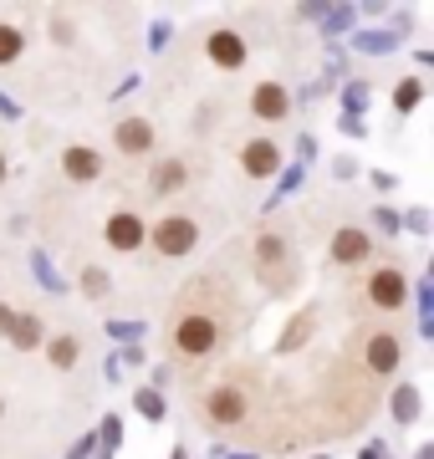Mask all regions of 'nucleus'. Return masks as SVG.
I'll list each match as a JSON object with an SVG mask.
<instances>
[{
  "instance_id": "f257e3e1",
  "label": "nucleus",
  "mask_w": 434,
  "mask_h": 459,
  "mask_svg": "<svg viewBox=\"0 0 434 459\" xmlns=\"http://www.w3.org/2000/svg\"><path fill=\"white\" fill-rule=\"evenodd\" d=\"M235 332V301L215 286V276L184 286L174 312H169V352L174 362H204L230 342Z\"/></svg>"
},
{
  "instance_id": "f03ea898",
  "label": "nucleus",
  "mask_w": 434,
  "mask_h": 459,
  "mask_svg": "<svg viewBox=\"0 0 434 459\" xmlns=\"http://www.w3.org/2000/svg\"><path fill=\"white\" fill-rule=\"evenodd\" d=\"M256 409H261V398H256L251 377H225V383H215V388L200 398L204 424L220 429V434H246Z\"/></svg>"
},
{
  "instance_id": "7ed1b4c3",
  "label": "nucleus",
  "mask_w": 434,
  "mask_h": 459,
  "mask_svg": "<svg viewBox=\"0 0 434 459\" xmlns=\"http://www.w3.org/2000/svg\"><path fill=\"white\" fill-rule=\"evenodd\" d=\"M149 246L164 255V261H179L189 250L200 246V220L195 214H164L159 225L149 230Z\"/></svg>"
},
{
  "instance_id": "20e7f679",
  "label": "nucleus",
  "mask_w": 434,
  "mask_h": 459,
  "mask_svg": "<svg viewBox=\"0 0 434 459\" xmlns=\"http://www.w3.org/2000/svg\"><path fill=\"white\" fill-rule=\"evenodd\" d=\"M256 276L266 281L271 291H286L291 286L297 265H291V246H286L282 235H261L256 240Z\"/></svg>"
},
{
  "instance_id": "39448f33",
  "label": "nucleus",
  "mask_w": 434,
  "mask_h": 459,
  "mask_svg": "<svg viewBox=\"0 0 434 459\" xmlns=\"http://www.w3.org/2000/svg\"><path fill=\"white\" fill-rule=\"evenodd\" d=\"M409 271L404 265H378L373 276H368V307L373 312H399L404 301H409Z\"/></svg>"
},
{
  "instance_id": "423d86ee",
  "label": "nucleus",
  "mask_w": 434,
  "mask_h": 459,
  "mask_svg": "<svg viewBox=\"0 0 434 459\" xmlns=\"http://www.w3.org/2000/svg\"><path fill=\"white\" fill-rule=\"evenodd\" d=\"M102 240H108L117 255H134V250L149 240V225H143V214L117 210V214H108V225H102Z\"/></svg>"
},
{
  "instance_id": "0eeeda50",
  "label": "nucleus",
  "mask_w": 434,
  "mask_h": 459,
  "mask_svg": "<svg viewBox=\"0 0 434 459\" xmlns=\"http://www.w3.org/2000/svg\"><path fill=\"white\" fill-rule=\"evenodd\" d=\"M404 362V342L394 337V332H373L363 342V368L373 377H394V368Z\"/></svg>"
},
{
  "instance_id": "6e6552de",
  "label": "nucleus",
  "mask_w": 434,
  "mask_h": 459,
  "mask_svg": "<svg viewBox=\"0 0 434 459\" xmlns=\"http://www.w3.org/2000/svg\"><path fill=\"white\" fill-rule=\"evenodd\" d=\"M204 51H210V62L220 72H240L246 66V36L235 31V26H220V31L204 36Z\"/></svg>"
},
{
  "instance_id": "1a4fd4ad",
  "label": "nucleus",
  "mask_w": 434,
  "mask_h": 459,
  "mask_svg": "<svg viewBox=\"0 0 434 459\" xmlns=\"http://www.w3.org/2000/svg\"><path fill=\"white\" fill-rule=\"evenodd\" d=\"M276 169H282L276 138H251V143L240 148V174H246V179H271Z\"/></svg>"
},
{
  "instance_id": "9d476101",
  "label": "nucleus",
  "mask_w": 434,
  "mask_h": 459,
  "mask_svg": "<svg viewBox=\"0 0 434 459\" xmlns=\"http://www.w3.org/2000/svg\"><path fill=\"white\" fill-rule=\"evenodd\" d=\"M251 117H261V123H282V117H291V92H286L282 82L251 87Z\"/></svg>"
},
{
  "instance_id": "9b49d317",
  "label": "nucleus",
  "mask_w": 434,
  "mask_h": 459,
  "mask_svg": "<svg viewBox=\"0 0 434 459\" xmlns=\"http://www.w3.org/2000/svg\"><path fill=\"white\" fill-rule=\"evenodd\" d=\"M113 143H117V153H128V159H149L153 153V123L149 117H123L117 133H113Z\"/></svg>"
},
{
  "instance_id": "f8f14e48",
  "label": "nucleus",
  "mask_w": 434,
  "mask_h": 459,
  "mask_svg": "<svg viewBox=\"0 0 434 459\" xmlns=\"http://www.w3.org/2000/svg\"><path fill=\"white\" fill-rule=\"evenodd\" d=\"M62 174H67L72 184L102 179V153H98V148H87V143H72L67 153H62Z\"/></svg>"
},
{
  "instance_id": "ddd939ff",
  "label": "nucleus",
  "mask_w": 434,
  "mask_h": 459,
  "mask_svg": "<svg viewBox=\"0 0 434 459\" xmlns=\"http://www.w3.org/2000/svg\"><path fill=\"white\" fill-rule=\"evenodd\" d=\"M368 255H373V240H368V230L343 225V230L333 235V261H337V265H363Z\"/></svg>"
},
{
  "instance_id": "4468645a",
  "label": "nucleus",
  "mask_w": 434,
  "mask_h": 459,
  "mask_svg": "<svg viewBox=\"0 0 434 459\" xmlns=\"http://www.w3.org/2000/svg\"><path fill=\"white\" fill-rule=\"evenodd\" d=\"M5 342L21 347V352H31V347L47 342V322H41L36 312H16V316H11V332H5Z\"/></svg>"
},
{
  "instance_id": "2eb2a0df",
  "label": "nucleus",
  "mask_w": 434,
  "mask_h": 459,
  "mask_svg": "<svg viewBox=\"0 0 434 459\" xmlns=\"http://www.w3.org/2000/svg\"><path fill=\"white\" fill-rule=\"evenodd\" d=\"M77 352H82V342H77V337H67V332L47 342V358H51V368H56V373H72V368H77Z\"/></svg>"
},
{
  "instance_id": "dca6fc26",
  "label": "nucleus",
  "mask_w": 434,
  "mask_h": 459,
  "mask_svg": "<svg viewBox=\"0 0 434 459\" xmlns=\"http://www.w3.org/2000/svg\"><path fill=\"white\" fill-rule=\"evenodd\" d=\"M388 409H394V424H414V419H419V388H414V383H399Z\"/></svg>"
},
{
  "instance_id": "f3484780",
  "label": "nucleus",
  "mask_w": 434,
  "mask_h": 459,
  "mask_svg": "<svg viewBox=\"0 0 434 459\" xmlns=\"http://www.w3.org/2000/svg\"><path fill=\"white\" fill-rule=\"evenodd\" d=\"M21 51H26V31L21 26H0V66L21 62Z\"/></svg>"
},
{
  "instance_id": "a211bd4d",
  "label": "nucleus",
  "mask_w": 434,
  "mask_h": 459,
  "mask_svg": "<svg viewBox=\"0 0 434 459\" xmlns=\"http://www.w3.org/2000/svg\"><path fill=\"white\" fill-rule=\"evenodd\" d=\"M184 179H189V169H184L179 159H169V164L159 169V174H153V195H174V189H179Z\"/></svg>"
},
{
  "instance_id": "6ab92c4d",
  "label": "nucleus",
  "mask_w": 434,
  "mask_h": 459,
  "mask_svg": "<svg viewBox=\"0 0 434 459\" xmlns=\"http://www.w3.org/2000/svg\"><path fill=\"white\" fill-rule=\"evenodd\" d=\"M134 409L138 413H143V419H149V424H164V398H159V394H153V388H138V394H134Z\"/></svg>"
},
{
  "instance_id": "aec40b11",
  "label": "nucleus",
  "mask_w": 434,
  "mask_h": 459,
  "mask_svg": "<svg viewBox=\"0 0 434 459\" xmlns=\"http://www.w3.org/2000/svg\"><path fill=\"white\" fill-rule=\"evenodd\" d=\"M419 102H424V82H419V77L399 82V92H394V108H399V113H414Z\"/></svg>"
},
{
  "instance_id": "412c9836",
  "label": "nucleus",
  "mask_w": 434,
  "mask_h": 459,
  "mask_svg": "<svg viewBox=\"0 0 434 459\" xmlns=\"http://www.w3.org/2000/svg\"><path fill=\"white\" fill-rule=\"evenodd\" d=\"M31 265H36V276H41V286H47V291H67V281L51 271V261L41 255V250H31Z\"/></svg>"
},
{
  "instance_id": "4be33fe9",
  "label": "nucleus",
  "mask_w": 434,
  "mask_h": 459,
  "mask_svg": "<svg viewBox=\"0 0 434 459\" xmlns=\"http://www.w3.org/2000/svg\"><path fill=\"white\" fill-rule=\"evenodd\" d=\"M394 41H399V36H388V31H368V36H352V47H358V51H394Z\"/></svg>"
},
{
  "instance_id": "5701e85b",
  "label": "nucleus",
  "mask_w": 434,
  "mask_h": 459,
  "mask_svg": "<svg viewBox=\"0 0 434 459\" xmlns=\"http://www.w3.org/2000/svg\"><path fill=\"white\" fill-rule=\"evenodd\" d=\"M108 286H113V276H102L98 265H87V271H82V291H87V296H102Z\"/></svg>"
},
{
  "instance_id": "b1692460",
  "label": "nucleus",
  "mask_w": 434,
  "mask_h": 459,
  "mask_svg": "<svg viewBox=\"0 0 434 459\" xmlns=\"http://www.w3.org/2000/svg\"><path fill=\"white\" fill-rule=\"evenodd\" d=\"M343 108H348V117H358V113L368 108V87H363V82H352L348 92H343Z\"/></svg>"
},
{
  "instance_id": "393cba45",
  "label": "nucleus",
  "mask_w": 434,
  "mask_h": 459,
  "mask_svg": "<svg viewBox=\"0 0 434 459\" xmlns=\"http://www.w3.org/2000/svg\"><path fill=\"white\" fill-rule=\"evenodd\" d=\"M322 21H327V31H343V26H352V11L337 5V11H322Z\"/></svg>"
},
{
  "instance_id": "a878e982",
  "label": "nucleus",
  "mask_w": 434,
  "mask_h": 459,
  "mask_svg": "<svg viewBox=\"0 0 434 459\" xmlns=\"http://www.w3.org/2000/svg\"><path fill=\"white\" fill-rule=\"evenodd\" d=\"M373 220H378V230H388V235H399V230H404V220L394 210H373Z\"/></svg>"
},
{
  "instance_id": "bb28decb",
  "label": "nucleus",
  "mask_w": 434,
  "mask_h": 459,
  "mask_svg": "<svg viewBox=\"0 0 434 459\" xmlns=\"http://www.w3.org/2000/svg\"><path fill=\"white\" fill-rule=\"evenodd\" d=\"M297 153L312 164V159H317V138H312V133H301V138H297Z\"/></svg>"
},
{
  "instance_id": "cd10ccee",
  "label": "nucleus",
  "mask_w": 434,
  "mask_h": 459,
  "mask_svg": "<svg viewBox=\"0 0 434 459\" xmlns=\"http://www.w3.org/2000/svg\"><path fill=\"white\" fill-rule=\"evenodd\" d=\"M297 184H301V169H286V174H282V184H276V195H291Z\"/></svg>"
},
{
  "instance_id": "c85d7f7f",
  "label": "nucleus",
  "mask_w": 434,
  "mask_h": 459,
  "mask_svg": "<svg viewBox=\"0 0 434 459\" xmlns=\"http://www.w3.org/2000/svg\"><path fill=\"white\" fill-rule=\"evenodd\" d=\"M11 316H16V312H11V307H5V301H0V337H5V332H11Z\"/></svg>"
},
{
  "instance_id": "c756f323",
  "label": "nucleus",
  "mask_w": 434,
  "mask_h": 459,
  "mask_svg": "<svg viewBox=\"0 0 434 459\" xmlns=\"http://www.w3.org/2000/svg\"><path fill=\"white\" fill-rule=\"evenodd\" d=\"M0 113H5V117H21V108H16L11 98H5V92H0Z\"/></svg>"
},
{
  "instance_id": "7c9ffc66",
  "label": "nucleus",
  "mask_w": 434,
  "mask_h": 459,
  "mask_svg": "<svg viewBox=\"0 0 434 459\" xmlns=\"http://www.w3.org/2000/svg\"><path fill=\"white\" fill-rule=\"evenodd\" d=\"M363 459H384V449H363Z\"/></svg>"
},
{
  "instance_id": "2f4dec72",
  "label": "nucleus",
  "mask_w": 434,
  "mask_h": 459,
  "mask_svg": "<svg viewBox=\"0 0 434 459\" xmlns=\"http://www.w3.org/2000/svg\"><path fill=\"white\" fill-rule=\"evenodd\" d=\"M0 184H5V153H0Z\"/></svg>"
},
{
  "instance_id": "473e14b6",
  "label": "nucleus",
  "mask_w": 434,
  "mask_h": 459,
  "mask_svg": "<svg viewBox=\"0 0 434 459\" xmlns=\"http://www.w3.org/2000/svg\"><path fill=\"white\" fill-rule=\"evenodd\" d=\"M169 459H184V449H174V455H169Z\"/></svg>"
},
{
  "instance_id": "72a5a7b5",
  "label": "nucleus",
  "mask_w": 434,
  "mask_h": 459,
  "mask_svg": "<svg viewBox=\"0 0 434 459\" xmlns=\"http://www.w3.org/2000/svg\"><path fill=\"white\" fill-rule=\"evenodd\" d=\"M0 413H5V398H0Z\"/></svg>"
},
{
  "instance_id": "f704fd0d",
  "label": "nucleus",
  "mask_w": 434,
  "mask_h": 459,
  "mask_svg": "<svg viewBox=\"0 0 434 459\" xmlns=\"http://www.w3.org/2000/svg\"><path fill=\"white\" fill-rule=\"evenodd\" d=\"M235 459H251V455H235Z\"/></svg>"
},
{
  "instance_id": "c9c22d12",
  "label": "nucleus",
  "mask_w": 434,
  "mask_h": 459,
  "mask_svg": "<svg viewBox=\"0 0 434 459\" xmlns=\"http://www.w3.org/2000/svg\"><path fill=\"white\" fill-rule=\"evenodd\" d=\"M317 459H327V455H317Z\"/></svg>"
}]
</instances>
